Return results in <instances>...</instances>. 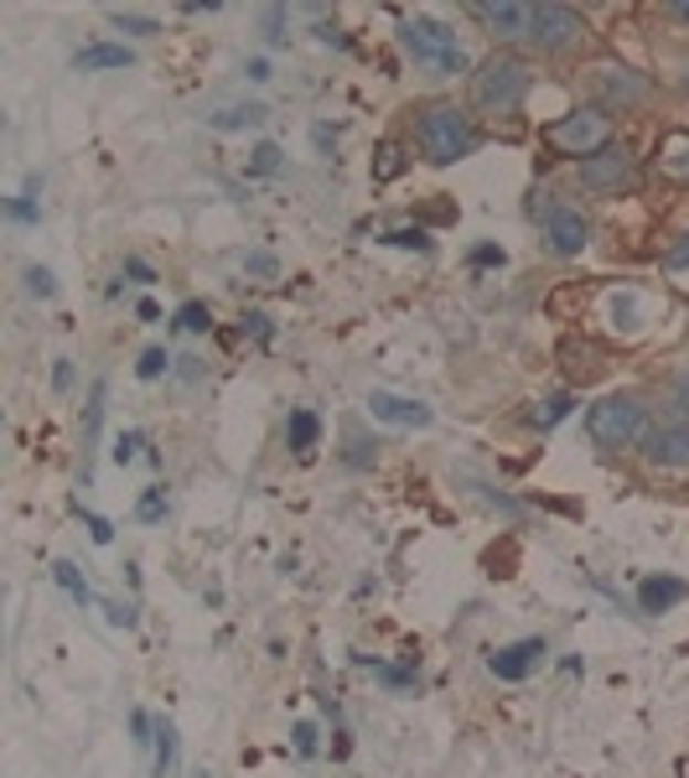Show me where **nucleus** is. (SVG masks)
Listing matches in <instances>:
<instances>
[{
    "instance_id": "obj_1",
    "label": "nucleus",
    "mask_w": 689,
    "mask_h": 778,
    "mask_svg": "<svg viewBox=\"0 0 689 778\" xmlns=\"http://www.w3.org/2000/svg\"><path fill=\"white\" fill-rule=\"evenodd\" d=\"M523 94H529V63L513 57V52H492L488 63L471 73V104L492 119L519 115Z\"/></svg>"
},
{
    "instance_id": "obj_2",
    "label": "nucleus",
    "mask_w": 689,
    "mask_h": 778,
    "mask_svg": "<svg viewBox=\"0 0 689 778\" xmlns=\"http://www.w3.org/2000/svg\"><path fill=\"white\" fill-rule=\"evenodd\" d=\"M415 136H421V151L436 167H452V161L477 151V130H471V119L456 104H431L421 115V125H415Z\"/></svg>"
},
{
    "instance_id": "obj_3",
    "label": "nucleus",
    "mask_w": 689,
    "mask_h": 778,
    "mask_svg": "<svg viewBox=\"0 0 689 778\" xmlns=\"http://www.w3.org/2000/svg\"><path fill=\"white\" fill-rule=\"evenodd\" d=\"M586 431L602 452H623V446L643 441V431H648V410H643L638 395H606V400L591 406Z\"/></svg>"
},
{
    "instance_id": "obj_4",
    "label": "nucleus",
    "mask_w": 689,
    "mask_h": 778,
    "mask_svg": "<svg viewBox=\"0 0 689 778\" xmlns=\"http://www.w3.org/2000/svg\"><path fill=\"white\" fill-rule=\"evenodd\" d=\"M400 42H404V52H410L421 69L436 73V78H452V73L467 69V52H462L456 32H452V27H441V21H425V17L404 21Z\"/></svg>"
},
{
    "instance_id": "obj_5",
    "label": "nucleus",
    "mask_w": 689,
    "mask_h": 778,
    "mask_svg": "<svg viewBox=\"0 0 689 778\" xmlns=\"http://www.w3.org/2000/svg\"><path fill=\"white\" fill-rule=\"evenodd\" d=\"M529 213H534L539 223H544V239H550V250L560 254V260H575V254L591 244V223L586 213L575 203H555V192H534V203H529Z\"/></svg>"
},
{
    "instance_id": "obj_6",
    "label": "nucleus",
    "mask_w": 689,
    "mask_h": 778,
    "mask_svg": "<svg viewBox=\"0 0 689 778\" xmlns=\"http://www.w3.org/2000/svg\"><path fill=\"white\" fill-rule=\"evenodd\" d=\"M544 140L555 146L560 156H596L612 146V115L606 109H571V115H560Z\"/></svg>"
},
{
    "instance_id": "obj_7",
    "label": "nucleus",
    "mask_w": 689,
    "mask_h": 778,
    "mask_svg": "<svg viewBox=\"0 0 689 778\" xmlns=\"http://www.w3.org/2000/svg\"><path fill=\"white\" fill-rule=\"evenodd\" d=\"M591 88H596V99H602V109H638V104L654 99V78L648 73H633V69H596L591 73Z\"/></svg>"
},
{
    "instance_id": "obj_8",
    "label": "nucleus",
    "mask_w": 689,
    "mask_h": 778,
    "mask_svg": "<svg viewBox=\"0 0 689 778\" xmlns=\"http://www.w3.org/2000/svg\"><path fill=\"white\" fill-rule=\"evenodd\" d=\"M581 17H575L571 6H555V0H544V6H534V32H529V42H534L539 52H571L575 42H581Z\"/></svg>"
},
{
    "instance_id": "obj_9",
    "label": "nucleus",
    "mask_w": 689,
    "mask_h": 778,
    "mask_svg": "<svg viewBox=\"0 0 689 778\" xmlns=\"http://www.w3.org/2000/svg\"><path fill=\"white\" fill-rule=\"evenodd\" d=\"M633 182H638V167H633V156L623 146H606V151L581 161V187L586 192H623Z\"/></svg>"
},
{
    "instance_id": "obj_10",
    "label": "nucleus",
    "mask_w": 689,
    "mask_h": 778,
    "mask_svg": "<svg viewBox=\"0 0 689 778\" xmlns=\"http://www.w3.org/2000/svg\"><path fill=\"white\" fill-rule=\"evenodd\" d=\"M471 17L483 21L498 42H519V36L534 32V6H523V0H477Z\"/></svg>"
},
{
    "instance_id": "obj_11",
    "label": "nucleus",
    "mask_w": 689,
    "mask_h": 778,
    "mask_svg": "<svg viewBox=\"0 0 689 778\" xmlns=\"http://www.w3.org/2000/svg\"><path fill=\"white\" fill-rule=\"evenodd\" d=\"M544 654H550L544 639H519V643H508V649H498L488 660V670L498 680H508V685H519V680H529L539 664H544Z\"/></svg>"
},
{
    "instance_id": "obj_12",
    "label": "nucleus",
    "mask_w": 689,
    "mask_h": 778,
    "mask_svg": "<svg viewBox=\"0 0 689 778\" xmlns=\"http://www.w3.org/2000/svg\"><path fill=\"white\" fill-rule=\"evenodd\" d=\"M369 416H373V421H389V425H404V431H421V425L436 421L431 406L404 400V395H389V389H373V395H369Z\"/></svg>"
},
{
    "instance_id": "obj_13",
    "label": "nucleus",
    "mask_w": 689,
    "mask_h": 778,
    "mask_svg": "<svg viewBox=\"0 0 689 778\" xmlns=\"http://www.w3.org/2000/svg\"><path fill=\"white\" fill-rule=\"evenodd\" d=\"M643 458L654 462V467H664V473H674V467H689V421L658 425L654 437H648V446H643Z\"/></svg>"
},
{
    "instance_id": "obj_14",
    "label": "nucleus",
    "mask_w": 689,
    "mask_h": 778,
    "mask_svg": "<svg viewBox=\"0 0 689 778\" xmlns=\"http://www.w3.org/2000/svg\"><path fill=\"white\" fill-rule=\"evenodd\" d=\"M685 597H689V587L679 581V576H648V581H638V608L648 612V618L679 608Z\"/></svg>"
},
{
    "instance_id": "obj_15",
    "label": "nucleus",
    "mask_w": 689,
    "mask_h": 778,
    "mask_svg": "<svg viewBox=\"0 0 689 778\" xmlns=\"http://www.w3.org/2000/svg\"><path fill=\"white\" fill-rule=\"evenodd\" d=\"M135 52L125 42H94V48L78 52V69L84 73H104V69H130Z\"/></svg>"
},
{
    "instance_id": "obj_16",
    "label": "nucleus",
    "mask_w": 689,
    "mask_h": 778,
    "mask_svg": "<svg viewBox=\"0 0 689 778\" xmlns=\"http://www.w3.org/2000/svg\"><path fill=\"white\" fill-rule=\"evenodd\" d=\"M265 104H234V109H219V115H208L213 130H254V125H265Z\"/></svg>"
},
{
    "instance_id": "obj_17",
    "label": "nucleus",
    "mask_w": 689,
    "mask_h": 778,
    "mask_svg": "<svg viewBox=\"0 0 689 778\" xmlns=\"http://www.w3.org/2000/svg\"><path fill=\"white\" fill-rule=\"evenodd\" d=\"M177 758H182V743H177V727H171L167 716L156 722V778H171V768H177Z\"/></svg>"
},
{
    "instance_id": "obj_18",
    "label": "nucleus",
    "mask_w": 689,
    "mask_h": 778,
    "mask_svg": "<svg viewBox=\"0 0 689 778\" xmlns=\"http://www.w3.org/2000/svg\"><path fill=\"white\" fill-rule=\"evenodd\" d=\"M571 410H575V395H550V400H539V406L529 410V425H534V431H550V425H560Z\"/></svg>"
},
{
    "instance_id": "obj_19",
    "label": "nucleus",
    "mask_w": 689,
    "mask_h": 778,
    "mask_svg": "<svg viewBox=\"0 0 689 778\" xmlns=\"http://www.w3.org/2000/svg\"><path fill=\"white\" fill-rule=\"evenodd\" d=\"M317 437H321L317 410H296V416L286 421V441L296 446V452H311V446H317Z\"/></svg>"
},
{
    "instance_id": "obj_20",
    "label": "nucleus",
    "mask_w": 689,
    "mask_h": 778,
    "mask_svg": "<svg viewBox=\"0 0 689 778\" xmlns=\"http://www.w3.org/2000/svg\"><path fill=\"white\" fill-rule=\"evenodd\" d=\"M52 581H57V587H63V592L73 597L78 608H88V602H94V592H88V581L78 576V566H73V560H57V566H52Z\"/></svg>"
},
{
    "instance_id": "obj_21",
    "label": "nucleus",
    "mask_w": 689,
    "mask_h": 778,
    "mask_svg": "<svg viewBox=\"0 0 689 778\" xmlns=\"http://www.w3.org/2000/svg\"><path fill=\"white\" fill-rule=\"evenodd\" d=\"M208 306L202 302H182L177 306V317H171V327H177V333H208Z\"/></svg>"
},
{
    "instance_id": "obj_22",
    "label": "nucleus",
    "mask_w": 689,
    "mask_h": 778,
    "mask_svg": "<svg viewBox=\"0 0 689 778\" xmlns=\"http://www.w3.org/2000/svg\"><path fill=\"white\" fill-rule=\"evenodd\" d=\"M373 675L384 680L389 691H415V664H373Z\"/></svg>"
},
{
    "instance_id": "obj_23",
    "label": "nucleus",
    "mask_w": 689,
    "mask_h": 778,
    "mask_svg": "<svg viewBox=\"0 0 689 778\" xmlns=\"http://www.w3.org/2000/svg\"><path fill=\"white\" fill-rule=\"evenodd\" d=\"M269 171H280V146L275 140L254 146V156H250V177H269Z\"/></svg>"
},
{
    "instance_id": "obj_24",
    "label": "nucleus",
    "mask_w": 689,
    "mask_h": 778,
    "mask_svg": "<svg viewBox=\"0 0 689 778\" xmlns=\"http://www.w3.org/2000/svg\"><path fill=\"white\" fill-rule=\"evenodd\" d=\"M104 395H109V385H104V379H94V395H88V416H84L88 441L99 437V425H104Z\"/></svg>"
},
{
    "instance_id": "obj_25",
    "label": "nucleus",
    "mask_w": 689,
    "mask_h": 778,
    "mask_svg": "<svg viewBox=\"0 0 689 778\" xmlns=\"http://www.w3.org/2000/svg\"><path fill=\"white\" fill-rule=\"evenodd\" d=\"M384 244H394V250H431V234L425 229H389L384 234Z\"/></svg>"
},
{
    "instance_id": "obj_26",
    "label": "nucleus",
    "mask_w": 689,
    "mask_h": 778,
    "mask_svg": "<svg viewBox=\"0 0 689 778\" xmlns=\"http://www.w3.org/2000/svg\"><path fill=\"white\" fill-rule=\"evenodd\" d=\"M400 171H404V151L389 140L384 151H379V167H373V177H379V182H389V177H400Z\"/></svg>"
},
{
    "instance_id": "obj_27",
    "label": "nucleus",
    "mask_w": 689,
    "mask_h": 778,
    "mask_svg": "<svg viewBox=\"0 0 689 778\" xmlns=\"http://www.w3.org/2000/svg\"><path fill=\"white\" fill-rule=\"evenodd\" d=\"M167 348H146V354H140V364H135V374H140V379H161V374H167Z\"/></svg>"
},
{
    "instance_id": "obj_28",
    "label": "nucleus",
    "mask_w": 689,
    "mask_h": 778,
    "mask_svg": "<svg viewBox=\"0 0 689 778\" xmlns=\"http://www.w3.org/2000/svg\"><path fill=\"white\" fill-rule=\"evenodd\" d=\"M244 271H250V275H259V281H275V275H280V260H275V254H269V250H254L250 260H244Z\"/></svg>"
},
{
    "instance_id": "obj_29",
    "label": "nucleus",
    "mask_w": 689,
    "mask_h": 778,
    "mask_svg": "<svg viewBox=\"0 0 689 778\" xmlns=\"http://www.w3.org/2000/svg\"><path fill=\"white\" fill-rule=\"evenodd\" d=\"M135 514H140L146 525H156V519L167 514V493H161V488H151V493H146V498H140V504H135Z\"/></svg>"
},
{
    "instance_id": "obj_30",
    "label": "nucleus",
    "mask_w": 689,
    "mask_h": 778,
    "mask_svg": "<svg viewBox=\"0 0 689 778\" xmlns=\"http://www.w3.org/2000/svg\"><path fill=\"white\" fill-rule=\"evenodd\" d=\"M140 446H146V437H140V431H125V437L115 441V462H119V467L135 462V458H140Z\"/></svg>"
},
{
    "instance_id": "obj_31",
    "label": "nucleus",
    "mask_w": 689,
    "mask_h": 778,
    "mask_svg": "<svg viewBox=\"0 0 689 778\" xmlns=\"http://www.w3.org/2000/svg\"><path fill=\"white\" fill-rule=\"evenodd\" d=\"M612 322H617V327H638V296H612Z\"/></svg>"
},
{
    "instance_id": "obj_32",
    "label": "nucleus",
    "mask_w": 689,
    "mask_h": 778,
    "mask_svg": "<svg viewBox=\"0 0 689 778\" xmlns=\"http://www.w3.org/2000/svg\"><path fill=\"white\" fill-rule=\"evenodd\" d=\"M26 291H32V296H42V302H47L52 291H57V281H52V271H42V265H32V271H26Z\"/></svg>"
},
{
    "instance_id": "obj_33",
    "label": "nucleus",
    "mask_w": 689,
    "mask_h": 778,
    "mask_svg": "<svg viewBox=\"0 0 689 778\" xmlns=\"http://www.w3.org/2000/svg\"><path fill=\"white\" fill-rule=\"evenodd\" d=\"M6 213H11L17 223H36V219H42V208H36L32 198H11V203H6Z\"/></svg>"
},
{
    "instance_id": "obj_34",
    "label": "nucleus",
    "mask_w": 689,
    "mask_h": 778,
    "mask_svg": "<svg viewBox=\"0 0 689 778\" xmlns=\"http://www.w3.org/2000/svg\"><path fill=\"white\" fill-rule=\"evenodd\" d=\"M115 27H125V32H135V36H156V32H161L156 21H146V17H125V11H115Z\"/></svg>"
},
{
    "instance_id": "obj_35",
    "label": "nucleus",
    "mask_w": 689,
    "mask_h": 778,
    "mask_svg": "<svg viewBox=\"0 0 689 778\" xmlns=\"http://www.w3.org/2000/svg\"><path fill=\"white\" fill-rule=\"evenodd\" d=\"M290 737H296V753H301V758H311V753H317V727H311V722H296V732H290Z\"/></svg>"
},
{
    "instance_id": "obj_36",
    "label": "nucleus",
    "mask_w": 689,
    "mask_h": 778,
    "mask_svg": "<svg viewBox=\"0 0 689 778\" xmlns=\"http://www.w3.org/2000/svg\"><path fill=\"white\" fill-rule=\"evenodd\" d=\"M508 254L498 250V244H477V250H471V265H477V271H488V265H504Z\"/></svg>"
},
{
    "instance_id": "obj_37",
    "label": "nucleus",
    "mask_w": 689,
    "mask_h": 778,
    "mask_svg": "<svg viewBox=\"0 0 689 778\" xmlns=\"http://www.w3.org/2000/svg\"><path fill=\"white\" fill-rule=\"evenodd\" d=\"M664 265H669V271H689V234L679 239V244H669V254H664Z\"/></svg>"
},
{
    "instance_id": "obj_38",
    "label": "nucleus",
    "mask_w": 689,
    "mask_h": 778,
    "mask_svg": "<svg viewBox=\"0 0 689 778\" xmlns=\"http://www.w3.org/2000/svg\"><path fill=\"white\" fill-rule=\"evenodd\" d=\"M88 535H94V545H109L115 540V525H109L104 514H88Z\"/></svg>"
},
{
    "instance_id": "obj_39",
    "label": "nucleus",
    "mask_w": 689,
    "mask_h": 778,
    "mask_svg": "<svg viewBox=\"0 0 689 778\" xmlns=\"http://www.w3.org/2000/svg\"><path fill=\"white\" fill-rule=\"evenodd\" d=\"M104 612H109L115 628H135V608H125V602H104Z\"/></svg>"
},
{
    "instance_id": "obj_40",
    "label": "nucleus",
    "mask_w": 689,
    "mask_h": 778,
    "mask_svg": "<svg viewBox=\"0 0 689 778\" xmlns=\"http://www.w3.org/2000/svg\"><path fill=\"white\" fill-rule=\"evenodd\" d=\"M125 275H135L140 286H151V281H156V271H151V265H146V260H135V254H130V260H125Z\"/></svg>"
},
{
    "instance_id": "obj_41",
    "label": "nucleus",
    "mask_w": 689,
    "mask_h": 778,
    "mask_svg": "<svg viewBox=\"0 0 689 778\" xmlns=\"http://www.w3.org/2000/svg\"><path fill=\"white\" fill-rule=\"evenodd\" d=\"M244 333H254V338L265 343L269 338V317H265V312H250V317H244Z\"/></svg>"
},
{
    "instance_id": "obj_42",
    "label": "nucleus",
    "mask_w": 689,
    "mask_h": 778,
    "mask_svg": "<svg viewBox=\"0 0 689 778\" xmlns=\"http://www.w3.org/2000/svg\"><path fill=\"white\" fill-rule=\"evenodd\" d=\"M250 78H254V84H265V78H269V63H265V57H254V63H250Z\"/></svg>"
},
{
    "instance_id": "obj_43",
    "label": "nucleus",
    "mask_w": 689,
    "mask_h": 778,
    "mask_svg": "<svg viewBox=\"0 0 689 778\" xmlns=\"http://www.w3.org/2000/svg\"><path fill=\"white\" fill-rule=\"evenodd\" d=\"M52 385L67 389V385H73V369H67V364H57V369H52Z\"/></svg>"
},
{
    "instance_id": "obj_44",
    "label": "nucleus",
    "mask_w": 689,
    "mask_h": 778,
    "mask_svg": "<svg viewBox=\"0 0 689 778\" xmlns=\"http://www.w3.org/2000/svg\"><path fill=\"white\" fill-rule=\"evenodd\" d=\"M135 317H140V322H156L161 312H156V302H140V306H135Z\"/></svg>"
},
{
    "instance_id": "obj_45",
    "label": "nucleus",
    "mask_w": 689,
    "mask_h": 778,
    "mask_svg": "<svg viewBox=\"0 0 689 778\" xmlns=\"http://www.w3.org/2000/svg\"><path fill=\"white\" fill-rule=\"evenodd\" d=\"M674 171H679V177H689V151L679 156V161H674Z\"/></svg>"
},
{
    "instance_id": "obj_46",
    "label": "nucleus",
    "mask_w": 689,
    "mask_h": 778,
    "mask_svg": "<svg viewBox=\"0 0 689 778\" xmlns=\"http://www.w3.org/2000/svg\"><path fill=\"white\" fill-rule=\"evenodd\" d=\"M669 11H674L679 21H689V0H685V6H669Z\"/></svg>"
},
{
    "instance_id": "obj_47",
    "label": "nucleus",
    "mask_w": 689,
    "mask_h": 778,
    "mask_svg": "<svg viewBox=\"0 0 689 778\" xmlns=\"http://www.w3.org/2000/svg\"><path fill=\"white\" fill-rule=\"evenodd\" d=\"M198 778H213V774H198Z\"/></svg>"
},
{
    "instance_id": "obj_48",
    "label": "nucleus",
    "mask_w": 689,
    "mask_h": 778,
    "mask_svg": "<svg viewBox=\"0 0 689 778\" xmlns=\"http://www.w3.org/2000/svg\"><path fill=\"white\" fill-rule=\"evenodd\" d=\"M685 84H689V78H685Z\"/></svg>"
}]
</instances>
